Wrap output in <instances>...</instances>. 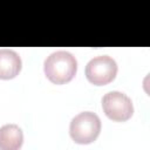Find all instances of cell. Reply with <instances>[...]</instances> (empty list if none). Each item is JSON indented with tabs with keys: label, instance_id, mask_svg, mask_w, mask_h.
<instances>
[{
	"label": "cell",
	"instance_id": "6da1fadb",
	"mask_svg": "<svg viewBox=\"0 0 150 150\" xmlns=\"http://www.w3.org/2000/svg\"><path fill=\"white\" fill-rule=\"evenodd\" d=\"M47 79L55 84H64L73 80L77 70L76 59L66 50L52 53L43 64Z\"/></svg>",
	"mask_w": 150,
	"mask_h": 150
},
{
	"label": "cell",
	"instance_id": "7a4b0ae2",
	"mask_svg": "<svg viewBox=\"0 0 150 150\" xmlns=\"http://www.w3.org/2000/svg\"><path fill=\"white\" fill-rule=\"evenodd\" d=\"M101 131V121L95 112L83 111L76 115L69 125V134L74 142L89 144L94 142Z\"/></svg>",
	"mask_w": 150,
	"mask_h": 150
},
{
	"label": "cell",
	"instance_id": "3957f363",
	"mask_svg": "<svg viewBox=\"0 0 150 150\" xmlns=\"http://www.w3.org/2000/svg\"><path fill=\"white\" fill-rule=\"evenodd\" d=\"M116 74L117 63L108 55L96 56L86 66V76L88 81L95 86H104L110 83L116 77Z\"/></svg>",
	"mask_w": 150,
	"mask_h": 150
},
{
	"label": "cell",
	"instance_id": "277c9868",
	"mask_svg": "<svg viewBox=\"0 0 150 150\" xmlns=\"http://www.w3.org/2000/svg\"><path fill=\"white\" fill-rule=\"evenodd\" d=\"M102 108L105 115L116 122H124L134 114L131 100L121 91H109L102 98Z\"/></svg>",
	"mask_w": 150,
	"mask_h": 150
},
{
	"label": "cell",
	"instance_id": "5b68a950",
	"mask_svg": "<svg viewBox=\"0 0 150 150\" xmlns=\"http://www.w3.org/2000/svg\"><path fill=\"white\" fill-rule=\"evenodd\" d=\"M21 59L12 49H0V79H14L21 70Z\"/></svg>",
	"mask_w": 150,
	"mask_h": 150
},
{
	"label": "cell",
	"instance_id": "8992f818",
	"mask_svg": "<svg viewBox=\"0 0 150 150\" xmlns=\"http://www.w3.org/2000/svg\"><path fill=\"white\" fill-rule=\"evenodd\" d=\"M23 142L22 130L16 124H5L0 128V149L16 150Z\"/></svg>",
	"mask_w": 150,
	"mask_h": 150
}]
</instances>
